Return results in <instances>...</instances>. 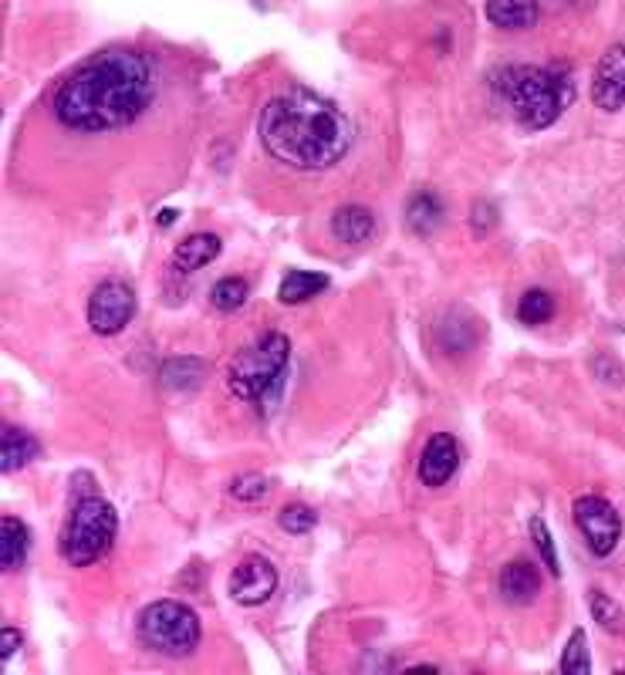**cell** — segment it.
<instances>
[{"label": "cell", "mask_w": 625, "mask_h": 675, "mask_svg": "<svg viewBox=\"0 0 625 675\" xmlns=\"http://www.w3.org/2000/svg\"><path fill=\"white\" fill-rule=\"evenodd\" d=\"M494 92L510 109L517 125L528 132L548 129L572 101V82L558 79L551 68H538V64H510L497 71Z\"/></svg>", "instance_id": "cell-3"}, {"label": "cell", "mask_w": 625, "mask_h": 675, "mask_svg": "<svg viewBox=\"0 0 625 675\" xmlns=\"http://www.w3.org/2000/svg\"><path fill=\"white\" fill-rule=\"evenodd\" d=\"M135 317V291L125 280H101L88 298V328L101 338L125 332Z\"/></svg>", "instance_id": "cell-8"}, {"label": "cell", "mask_w": 625, "mask_h": 675, "mask_svg": "<svg viewBox=\"0 0 625 675\" xmlns=\"http://www.w3.org/2000/svg\"><path fill=\"white\" fill-rule=\"evenodd\" d=\"M554 317V298L541 288L528 291V294H520L517 301V322L520 325H544Z\"/></svg>", "instance_id": "cell-22"}, {"label": "cell", "mask_w": 625, "mask_h": 675, "mask_svg": "<svg viewBox=\"0 0 625 675\" xmlns=\"http://www.w3.org/2000/svg\"><path fill=\"white\" fill-rule=\"evenodd\" d=\"M562 672H565V675H588V672H592L585 628H575V631H572L568 646H565V655H562Z\"/></svg>", "instance_id": "cell-24"}, {"label": "cell", "mask_w": 625, "mask_h": 675, "mask_svg": "<svg viewBox=\"0 0 625 675\" xmlns=\"http://www.w3.org/2000/svg\"><path fill=\"white\" fill-rule=\"evenodd\" d=\"M41 456V443L34 439L27 430H17V425H4V436H0V470L14 473L24 470L31 459Z\"/></svg>", "instance_id": "cell-14"}, {"label": "cell", "mask_w": 625, "mask_h": 675, "mask_svg": "<svg viewBox=\"0 0 625 675\" xmlns=\"http://www.w3.org/2000/svg\"><path fill=\"white\" fill-rule=\"evenodd\" d=\"M328 277L325 274H311V270H291L285 280H281V288H277V298H281V304H304L311 301L315 294L328 291Z\"/></svg>", "instance_id": "cell-19"}, {"label": "cell", "mask_w": 625, "mask_h": 675, "mask_svg": "<svg viewBox=\"0 0 625 675\" xmlns=\"http://www.w3.org/2000/svg\"><path fill=\"white\" fill-rule=\"evenodd\" d=\"M21 649V635L8 625L4 628V646H0V659H4V662H11L14 659V652Z\"/></svg>", "instance_id": "cell-29"}, {"label": "cell", "mask_w": 625, "mask_h": 675, "mask_svg": "<svg viewBox=\"0 0 625 675\" xmlns=\"http://www.w3.org/2000/svg\"><path fill=\"white\" fill-rule=\"evenodd\" d=\"M288 359H291V341L281 332H267L248 348H240L233 354V362L227 365L230 396L251 406H264L281 388Z\"/></svg>", "instance_id": "cell-4"}, {"label": "cell", "mask_w": 625, "mask_h": 675, "mask_svg": "<svg viewBox=\"0 0 625 675\" xmlns=\"http://www.w3.org/2000/svg\"><path fill=\"white\" fill-rule=\"evenodd\" d=\"M248 298H251V284L244 277H224V280L214 284V291H211V304L224 314L244 308Z\"/></svg>", "instance_id": "cell-21"}, {"label": "cell", "mask_w": 625, "mask_h": 675, "mask_svg": "<svg viewBox=\"0 0 625 675\" xmlns=\"http://www.w3.org/2000/svg\"><path fill=\"white\" fill-rule=\"evenodd\" d=\"M501 594L507 605H531L541 594V571L531 561H510L501 571Z\"/></svg>", "instance_id": "cell-12"}, {"label": "cell", "mask_w": 625, "mask_h": 675, "mask_svg": "<svg viewBox=\"0 0 625 675\" xmlns=\"http://www.w3.org/2000/svg\"><path fill=\"white\" fill-rule=\"evenodd\" d=\"M531 541H534V547H538L541 561H544V567H548V575L558 578V575H562L558 551H554V538H551V530L544 527V520H541V517H531Z\"/></svg>", "instance_id": "cell-25"}, {"label": "cell", "mask_w": 625, "mask_h": 675, "mask_svg": "<svg viewBox=\"0 0 625 675\" xmlns=\"http://www.w3.org/2000/svg\"><path fill=\"white\" fill-rule=\"evenodd\" d=\"M31 551V530L24 520L17 517H4L0 520V564H4V571H17V567L24 564Z\"/></svg>", "instance_id": "cell-17"}, {"label": "cell", "mask_w": 625, "mask_h": 675, "mask_svg": "<svg viewBox=\"0 0 625 675\" xmlns=\"http://www.w3.org/2000/svg\"><path fill=\"white\" fill-rule=\"evenodd\" d=\"M443 224V203L433 190H420L406 203V227L416 237H430Z\"/></svg>", "instance_id": "cell-18"}, {"label": "cell", "mask_w": 625, "mask_h": 675, "mask_svg": "<svg viewBox=\"0 0 625 675\" xmlns=\"http://www.w3.org/2000/svg\"><path fill=\"white\" fill-rule=\"evenodd\" d=\"M470 227H473L477 237H488L497 227V206L488 203V200H477L470 206Z\"/></svg>", "instance_id": "cell-28"}, {"label": "cell", "mask_w": 625, "mask_h": 675, "mask_svg": "<svg viewBox=\"0 0 625 675\" xmlns=\"http://www.w3.org/2000/svg\"><path fill=\"white\" fill-rule=\"evenodd\" d=\"M457 467H460V446H457V439L449 436V433H436V436L426 443L423 456H420V480H423V486L436 490V486L449 483V477L457 473Z\"/></svg>", "instance_id": "cell-11"}, {"label": "cell", "mask_w": 625, "mask_h": 675, "mask_svg": "<svg viewBox=\"0 0 625 675\" xmlns=\"http://www.w3.org/2000/svg\"><path fill=\"white\" fill-rule=\"evenodd\" d=\"M227 591H230V598L237 601V605H244V608L264 605V601L277 591V571H274V564H271L267 557H261V554L244 557V561L233 567Z\"/></svg>", "instance_id": "cell-9"}, {"label": "cell", "mask_w": 625, "mask_h": 675, "mask_svg": "<svg viewBox=\"0 0 625 675\" xmlns=\"http://www.w3.org/2000/svg\"><path fill=\"white\" fill-rule=\"evenodd\" d=\"M116 530V507L101 496H82L61 530V557L72 567H88L112 551Z\"/></svg>", "instance_id": "cell-5"}, {"label": "cell", "mask_w": 625, "mask_h": 675, "mask_svg": "<svg viewBox=\"0 0 625 675\" xmlns=\"http://www.w3.org/2000/svg\"><path fill=\"white\" fill-rule=\"evenodd\" d=\"M135 635L156 655L187 659L200 646V618L183 601H153V605L139 612Z\"/></svg>", "instance_id": "cell-6"}, {"label": "cell", "mask_w": 625, "mask_h": 675, "mask_svg": "<svg viewBox=\"0 0 625 675\" xmlns=\"http://www.w3.org/2000/svg\"><path fill=\"white\" fill-rule=\"evenodd\" d=\"M220 251H224V240L217 233H190L187 240L177 243V251H172V267L183 274H196L200 267L214 264Z\"/></svg>", "instance_id": "cell-13"}, {"label": "cell", "mask_w": 625, "mask_h": 675, "mask_svg": "<svg viewBox=\"0 0 625 675\" xmlns=\"http://www.w3.org/2000/svg\"><path fill=\"white\" fill-rule=\"evenodd\" d=\"M172 220H177V213H172V209H163V213H159V227H169Z\"/></svg>", "instance_id": "cell-30"}, {"label": "cell", "mask_w": 625, "mask_h": 675, "mask_svg": "<svg viewBox=\"0 0 625 675\" xmlns=\"http://www.w3.org/2000/svg\"><path fill=\"white\" fill-rule=\"evenodd\" d=\"M203 375H206V365L200 359H187V354L183 359H169L159 372L163 385L172 388V393H190V388L203 382Z\"/></svg>", "instance_id": "cell-20"}, {"label": "cell", "mask_w": 625, "mask_h": 675, "mask_svg": "<svg viewBox=\"0 0 625 675\" xmlns=\"http://www.w3.org/2000/svg\"><path fill=\"white\" fill-rule=\"evenodd\" d=\"M156 95V71L143 51L109 48L68 75L51 109L55 119L72 132H116L132 125L149 109Z\"/></svg>", "instance_id": "cell-1"}, {"label": "cell", "mask_w": 625, "mask_h": 675, "mask_svg": "<svg viewBox=\"0 0 625 675\" xmlns=\"http://www.w3.org/2000/svg\"><path fill=\"white\" fill-rule=\"evenodd\" d=\"M257 135L271 159L298 172H325L352 149L349 116L308 88L274 95L261 109Z\"/></svg>", "instance_id": "cell-2"}, {"label": "cell", "mask_w": 625, "mask_h": 675, "mask_svg": "<svg viewBox=\"0 0 625 675\" xmlns=\"http://www.w3.org/2000/svg\"><path fill=\"white\" fill-rule=\"evenodd\" d=\"M592 101L602 112H615L625 105V45H612L592 79Z\"/></svg>", "instance_id": "cell-10"}, {"label": "cell", "mask_w": 625, "mask_h": 675, "mask_svg": "<svg viewBox=\"0 0 625 675\" xmlns=\"http://www.w3.org/2000/svg\"><path fill=\"white\" fill-rule=\"evenodd\" d=\"M277 523H281V530H288V534H308V530L318 523V514L304 504H288L277 514Z\"/></svg>", "instance_id": "cell-27"}, {"label": "cell", "mask_w": 625, "mask_h": 675, "mask_svg": "<svg viewBox=\"0 0 625 675\" xmlns=\"http://www.w3.org/2000/svg\"><path fill=\"white\" fill-rule=\"evenodd\" d=\"M488 21L494 27H504V31H525V27H534L538 24V0H488V8H483Z\"/></svg>", "instance_id": "cell-16"}, {"label": "cell", "mask_w": 625, "mask_h": 675, "mask_svg": "<svg viewBox=\"0 0 625 675\" xmlns=\"http://www.w3.org/2000/svg\"><path fill=\"white\" fill-rule=\"evenodd\" d=\"M372 233H375V217H372V209L356 206V203L335 209V217H332V237H335V240L359 246V243L372 240Z\"/></svg>", "instance_id": "cell-15"}, {"label": "cell", "mask_w": 625, "mask_h": 675, "mask_svg": "<svg viewBox=\"0 0 625 675\" xmlns=\"http://www.w3.org/2000/svg\"><path fill=\"white\" fill-rule=\"evenodd\" d=\"M588 608H592V618H596L605 631H615V635L625 631V612L618 608V601H612V594L592 591V594H588Z\"/></svg>", "instance_id": "cell-23"}, {"label": "cell", "mask_w": 625, "mask_h": 675, "mask_svg": "<svg viewBox=\"0 0 625 675\" xmlns=\"http://www.w3.org/2000/svg\"><path fill=\"white\" fill-rule=\"evenodd\" d=\"M572 517H575L578 534L585 538L588 551H592L596 557H609L618 547L622 517L609 501H602V496H578L575 507H572Z\"/></svg>", "instance_id": "cell-7"}, {"label": "cell", "mask_w": 625, "mask_h": 675, "mask_svg": "<svg viewBox=\"0 0 625 675\" xmlns=\"http://www.w3.org/2000/svg\"><path fill=\"white\" fill-rule=\"evenodd\" d=\"M267 493H271V480L261 477V473H244V477H237L230 483V496L240 504H257V501H264Z\"/></svg>", "instance_id": "cell-26"}]
</instances>
